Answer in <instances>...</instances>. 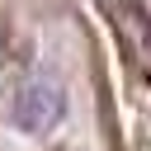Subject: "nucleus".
<instances>
[{
	"label": "nucleus",
	"instance_id": "nucleus-1",
	"mask_svg": "<svg viewBox=\"0 0 151 151\" xmlns=\"http://www.w3.org/2000/svg\"><path fill=\"white\" fill-rule=\"evenodd\" d=\"M61 118H66V85H61L57 76H33V80H24V85L14 90V99H9V123H14L19 132L42 137V132L61 127Z\"/></svg>",
	"mask_w": 151,
	"mask_h": 151
},
{
	"label": "nucleus",
	"instance_id": "nucleus-2",
	"mask_svg": "<svg viewBox=\"0 0 151 151\" xmlns=\"http://www.w3.org/2000/svg\"><path fill=\"white\" fill-rule=\"evenodd\" d=\"M146 9H151V0H146Z\"/></svg>",
	"mask_w": 151,
	"mask_h": 151
}]
</instances>
